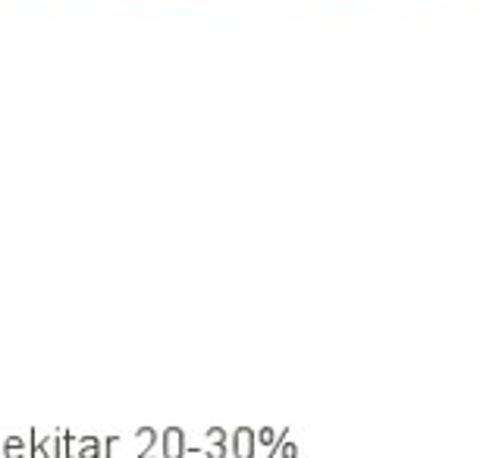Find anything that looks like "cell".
<instances>
[{
  "label": "cell",
  "instance_id": "cell-1",
  "mask_svg": "<svg viewBox=\"0 0 480 458\" xmlns=\"http://www.w3.org/2000/svg\"><path fill=\"white\" fill-rule=\"evenodd\" d=\"M254 433H258V430H252V427H235L233 433H229V452H233L235 458H254L258 455Z\"/></svg>",
  "mask_w": 480,
  "mask_h": 458
},
{
  "label": "cell",
  "instance_id": "cell-2",
  "mask_svg": "<svg viewBox=\"0 0 480 458\" xmlns=\"http://www.w3.org/2000/svg\"><path fill=\"white\" fill-rule=\"evenodd\" d=\"M157 446L164 458H186V433H182V427H167L157 436Z\"/></svg>",
  "mask_w": 480,
  "mask_h": 458
},
{
  "label": "cell",
  "instance_id": "cell-3",
  "mask_svg": "<svg viewBox=\"0 0 480 458\" xmlns=\"http://www.w3.org/2000/svg\"><path fill=\"white\" fill-rule=\"evenodd\" d=\"M283 436H289V427L276 430V427H261V433H254V443H258V449H264L267 452V458L273 455V449L280 446Z\"/></svg>",
  "mask_w": 480,
  "mask_h": 458
},
{
  "label": "cell",
  "instance_id": "cell-4",
  "mask_svg": "<svg viewBox=\"0 0 480 458\" xmlns=\"http://www.w3.org/2000/svg\"><path fill=\"white\" fill-rule=\"evenodd\" d=\"M157 430L154 427H141L135 433V458H151V449L157 446Z\"/></svg>",
  "mask_w": 480,
  "mask_h": 458
},
{
  "label": "cell",
  "instance_id": "cell-5",
  "mask_svg": "<svg viewBox=\"0 0 480 458\" xmlns=\"http://www.w3.org/2000/svg\"><path fill=\"white\" fill-rule=\"evenodd\" d=\"M29 455H44V458H60V433H47L38 443L29 446Z\"/></svg>",
  "mask_w": 480,
  "mask_h": 458
},
{
  "label": "cell",
  "instance_id": "cell-6",
  "mask_svg": "<svg viewBox=\"0 0 480 458\" xmlns=\"http://www.w3.org/2000/svg\"><path fill=\"white\" fill-rule=\"evenodd\" d=\"M100 455H104L100 436H79L76 440V458H100Z\"/></svg>",
  "mask_w": 480,
  "mask_h": 458
},
{
  "label": "cell",
  "instance_id": "cell-7",
  "mask_svg": "<svg viewBox=\"0 0 480 458\" xmlns=\"http://www.w3.org/2000/svg\"><path fill=\"white\" fill-rule=\"evenodd\" d=\"M0 452H4L6 458H25L29 455V449H25L22 436H6V440L0 443Z\"/></svg>",
  "mask_w": 480,
  "mask_h": 458
},
{
  "label": "cell",
  "instance_id": "cell-8",
  "mask_svg": "<svg viewBox=\"0 0 480 458\" xmlns=\"http://www.w3.org/2000/svg\"><path fill=\"white\" fill-rule=\"evenodd\" d=\"M270 458H299V446H295L292 440H286V436H283L280 446L273 449V455H270Z\"/></svg>",
  "mask_w": 480,
  "mask_h": 458
},
{
  "label": "cell",
  "instance_id": "cell-9",
  "mask_svg": "<svg viewBox=\"0 0 480 458\" xmlns=\"http://www.w3.org/2000/svg\"><path fill=\"white\" fill-rule=\"evenodd\" d=\"M205 436H207V443H217V446H229V433H226L223 427H211Z\"/></svg>",
  "mask_w": 480,
  "mask_h": 458
},
{
  "label": "cell",
  "instance_id": "cell-10",
  "mask_svg": "<svg viewBox=\"0 0 480 458\" xmlns=\"http://www.w3.org/2000/svg\"><path fill=\"white\" fill-rule=\"evenodd\" d=\"M205 455H207V458H226V455H229V446H217V443H207Z\"/></svg>",
  "mask_w": 480,
  "mask_h": 458
},
{
  "label": "cell",
  "instance_id": "cell-11",
  "mask_svg": "<svg viewBox=\"0 0 480 458\" xmlns=\"http://www.w3.org/2000/svg\"><path fill=\"white\" fill-rule=\"evenodd\" d=\"M0 455H4V452H0Z\"/></svg>",
  "mask_w": 480,
  "mask_h": 458
},
{
  "label": "cell",
  "instance_id": "cell-12",
  "mask_svg": "<svg viewBox=\"0 0 480 458\" xmlns=\"http://www.w3.org/2000/svg\"><path fill=\"white\" fill-rule=\"evenodd\" d=\"M0 443H4V440H0Z\"/></svg>",
  "mask_w": 480,
  "mask_h": 458
}]
</instances>
